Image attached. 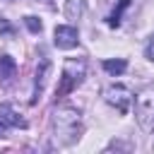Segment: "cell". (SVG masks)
Returning <instances> with one entry per match:
<instances>
[{
    "instance_id": "obj_1",
    "label": "cell",
    "mask_w": 154,
    "mask_h": 154,
    "mask_svg": "<svg viewBox=\"0 0 154 154\" xmlns=\"http://www.w3.org/2000/svg\"><path fill=\"white\" fill-rule=\"evenodd\" d=\"M84 75H87V63L82 58H67L65 65H63V75H60V84L55 89V96L63 99L65 94L77 89L84 82Z\"/></svg>"
},
{
    "instance_id": "obj_2",
    "label": "cell",
    "mask_w": 154,
    "mask_h": 154,
    "mask_svg": "<svg viewBox=\"0 0 154 154\" xmlns=\"http://www.w3.org/2000/svg\"><path fill=\"white\" fill-rule=\"evenodd\" d=\"M135 116L144 130L154 128V89H142L135 96Z\"/></svg>"
},
{
    "instance_id": "obj_3",
    "label": "cell",
    "mask_w": 154,
    "mask_h": 154,
    "mask_svg": "<svg viewBox=\"0 0 154 154\" xmlns=\"http://www.w3.org/2000/svg\"><path fill=\"white\" fill-rule=\"evenodd\" d=\"M103 99H106L120 116H125L128 108H130V103H132V94H130V89L123 87V84H111V87L103 91Z\"/></svg>"
},
{
    "instance_id": "obj_4",
    "label": "cell",
    "mask_w": 154,
    "mask_h": 154,
    "mask_svg": "<svg viewBox=\"0 0 154 154\" xmlns=\"http://www.w3.org/2000/svg\"><path fill=\"white\" fill-rule=\"evenodd\" d=\"M77 125H79V113L75 108H60L55 113V130L70 135V140L77 135Z\"/></svg>"
},
{
    "instance_id": "obj_5",
    "label": "cell",
    "mask_w": 154,
    "mask_h": 154,
    "mask_svg": "<svg viewBox=\"0 0 154 154\" xmlns=\"http://www.w3.org/2000/svg\"><path fill=\"white\" fill-rule=\"evenodd\" d=\"M53 41H55V46L58 48H75L77 46V29L75 26H65V24H60V26H55V31H53Z\"/></svg>"
},
{
    "instance_id": "obj_6",
    "label": "cell",
    "mask_w": 154,
    "mask_h": 154,
    "mask_svg": "<svg viewBox=\"0 0 154 154\" xmlns=\"http://www.w3.org/2000/svg\"><path fill=\"white\" fill-rule=\"evenodd\" d=\"M46 72H48V60H41V70H36V82H34V99H31V106L38 101V96H41V91H43Z\"/></svg>"
},
{
    "instance_id": "obj_7",
    "label": "cell",
    "mask_w": 154,
    "mask_h": 154,
    "mask_svg": "<svg viewBox=\"0 0 154 154\" xmlns=\"http://www.w3.org/2000/svg\"><path fill=\"white\" fill-rule=\"evenodd\" d=\"M0 120H5V123L12 125V128H26V123H24L19 116H14V111L7 108V106H0Z\"/></svg>"
},
{
    "instance_id": "obj_8",
    "label": "cell",
    "mask_w": 154,
    "mask_h": 154,
    "mask_svg": "<svg viewBox=\"0 0 154 154\" xmlns=\"http://www.w3.org/2000/svg\"><path fill=\"white\" fill-rule=\"evenodd\" d=\"M82 12H84V0H67V5H65V17L67 19H79L82 17Z\"/></svg>"
},
{
    "instance_id": "obj_9",
    "label": "cell",
    "mask_w": 154,
    "mask_h": 154,
    "mask_svg": "<svg viewBox=\"0 0 154 154\" xmlns=\"http://www.w3.org/2000/svg\"><path fill=\"white\" fill-rule=\"evenodd\" d=\"M103 70L108 75H123L128 70V63L123 58H118V60H103Z\"/></svg>"
},
{
    "instance_id": "obj_10",
    "label": "cell",
    "mask_w": 154,
    "mask_h": 154,
    "mask_svg": "<svg viewBox=\"0 0 154 154\" xmlns=\"http://www.w3.org/2000/svg\"><path fill=\"white\" fill-rule=\"evenodd\" d=\"M14 70H17L14 60H12L10 55H2V58H0V77L12 79V77H14Z\"/></svg>"
},
{
    "instance_id": "obj_11",
    "label": "cell",
    "mask_w": 154,
    "mask_h": 154,
    "mask_svg": "<svg viewBox=\"0 0 154 154\" xmlns=\"http://www.w3.org/2000/svg\"><path fill=\"white\" fill-rule=\"evenodd\" d=\"M130 7V0H118V7L113 10V14L108 17V26H118L120 24V14H123V10H128Z\"/></svg>"
},
{
    "instance_id": "obj_12",
    "label": "cell",
    "mask_w": 154,
    "mask_h": 154,
    "mask_svg": "<svg viewBox=\"0 0 154 154\" xmlns=\"http://www.w3.org/2000/svg\"><path fill=\"white\" fill-rule=\"evenodd\" d=\"M24 24H26V29L31 31V34H41V29H43V24H41V19L38 17H24Z\"/></svg>"
},
{
    "instance_id": "obj_13",
    "label": "cell",
    "mask_w": 154,
    "mask_h": 154,
    "mask_svg": "<svg viewBox=\"0 0 154 154\" xmlns=\"http://www.w3.org/2000/svg\"><path fill=\"white\" fill-rule=\"evenodd\" d=\"M147 58L154 63V36H152V41H149V46H147Z\"/></svg>"
},
{
    "instance_id": "obj_14",
    "label": "cell",
    "mask_w": 154,
    "mask_h": 154,
    "mask_svg": "<svg viewBox=\"0 0 154 154\" xmlns=\"http://www.w3.org/2000/svg\"><path fill=\"white\" fill-rule=\"evenodd\" d=\"M7 128H10V125H7V123H5V120H0V137H2V135H5V132H7Z\"/></svg>"
}]
</instances>
